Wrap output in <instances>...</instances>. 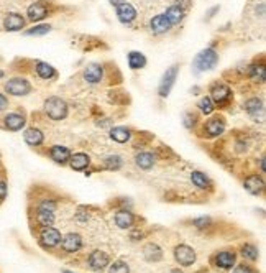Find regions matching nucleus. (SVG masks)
<instances>
[{
	"label": "nucleus",
	"mask_w": 266,
	"mask_h": 273,
	"mask_svg": "<svg viewBox=\"0 0 266 273\" xmlns=\"http://www.w3.org/2000/svg\"><path fill=\"white\" fill-rule=\"evenodd\" d=\"M40 242H41L44 247H56V245L61 242L60 231L55 229L53 226L43 227L41 232H40Z\"/></svg>",
	"instance_id": "obj_7"
},
{
	"label": "nucleus",
	"mask_w": 266,
	"mask_h": 273,
	"mask_svg": "<svg viewBox=\"0 0 266 273\" xmlns=\"http://www.w3.org/2000/svg\"><path fill=\"white\" fill-rule=\"evenodd\" d=\"M146 64V58L140 51H130L128 53V66L130 69H142Z\"/></svg>",
	"instance_id": "obj_25"
},
{
	"label": "nucleus",
	"mask_w": 266,
	"mask_h": 273,
	"mask_svg": "<svg viewBox=\"0 0 266 273\" xmlns=\"http://www.w3.org/2000/svg\"><path fill=\"white\" fill-rule=\"evenodd\" d=\"M115 224L120 229H128L133 224V214L128 211H120L115 214Z\"/></svg>",
	"instance_id": "obj_29"
},
{
	"label": "nucleus",
	"mask_w": 266,
	"mask_h": 273,
	"mask_svg": "<svg viewBox=\"0 0 266 273\" xmlns=\"http://www.w3.org/2000/svg\"><path fill=\"white\" fill-rule=\"evenodd\" d=\"M233 273H253V272H251V268H250V267H246V265H240V267H237L235 270H233Z\"/></svg>",
	"instance_id": "obj_43"
},
{
	"label": "nucleus",
	"mask_w": 266,
	"mask_h": 273,
	"mask_svg": "<svg viewBox=\"0 0 266 273\" xmlns=\"http://www.w3.org/2000/svg\"><path fill=\"white\" fill-rule=\"evenodd\" d=\"M150 28L155 35H163V33H166V31H169L171 23L164 17V13H160V15H156V17H153L151 19Z\"/></svg>",
	"instance_id": "obj_14"
},
{
	"label": "nucleus",
	"mask_w": 266,
	"mask_h": 273,
	"mask_svg": "<svg viewBox=\"0 0 266 273\" xmlns=\"http://www.w3.org/2000/svg\"><path fill=\"white\" fill-rule=\"evenodd\" d=\"M215 263H217L219 268H224V270H230L233 265H235V253L233 252H220L215 257Z\"/></svg>",
	"instance_id": "obj_23"
},
{
	"label": "nucleus",
	"mask_w": 266,
	"mask_h": 273,
	"mask_svg": "<svg viewBox=\"0 0 266 273\" xmlns=\"http://www.w3.org/2000/svg\"><path fill=\"white\" fill-rule=\"evenodd\" d=\"M44 112L49 119L62 120L67 115V104L61 97H49L44 101Z\"/></svg>",
	"instance_id": "obj_2"
},
{
	"label": "nucleus",
	"mask_w": 266,
	"mask_h": 273,
	"mask_svg": "<svg viewBox=\"0 0 266 273\" xmlns=\"http://www.w3.org/2000/svg\"><path fill=\"white\" fill-rule=\"evenodd\" d=\"M194 122H196V115H192V114H186V115H184V125H186L187 128L194 127Z\"/></svg>",
	"instance_id": "obj_40"
},
{
	"label": "nucleus",
	"mask_w": 266,
	"mask_h": 273,
	"mask_svg": "<svg viewBox=\"0 0 266 273\" xmlns=\"http://www.w3.org/2000/svg\"><path fill=\"white\" fill-rule=\"evenodd\" d=\"M117 19H119L122 23H132V21L137 19V10L133 8V5L125 2L117 7Z\"/></svg>",
	"instance_id": "obj_13"
},
{
	"label": "nucleus",
	"mask_w": 266,
	"mask_h": 273,
	"mask_svg": "<svg viewBox=\"0 0 266 273\" xmlns=\"http://www.w3.org/2000/svg\"><path fill=\"white\" fill-rule=\"evenodd\" d=\"M35 71H37V74L40 76L41 79H53L56 76V69L53 68L51 64H48V63L44 61H38L37 63V68H35Z\"/></svg>",
	"instance_id": "obj_26"
},
{
	"label": "nucleus",
	"mask_w": 266,
	"mask_h": 273,
	"mask_svg": "<svg viewBox=\"0 0 266 273\" xmlns=\"http://www.w3.org/2000/svg\"><path fill=\"white\" fill-rule=\"evenodd\" d=\"M3 76H5V71H3V69H0V78H3Z\"/></svg>",
	"instance_id": "obj_50"
},
{
	"label": "nucleus",
	"mask_w": 266,
	"mask_h": 273,
	"mask_svg": "<svg viewBox=\"0 0 266 273\" xmlns=\"http://www.w3.org/2000/svg\"><path fill=\"white\" fill-rule=\"evenodd\" d=\"M242 255L248 258V260H256L258 258V249L253 244H245L242 247Z\"/></svg>",
	"instance_id": "obj_35"
},
{
	"label": "nucleus",
	"mask_w": 266,
	"mask_h": 273,
	"mask_svg": "<svg viewBox=\"0 0 266 273\" xmlns=\"http://www.w3.org/2000/svg\"><path fill=\"white\" fill-rule=\"evenodd\" d=\"M215 12H219V5H217V7H214V8H210V10H209V13H207V19H210V17L214 15Z\"/></svg>",
	"instance_id": "obj_47"
},
{
	"label": "nucleus",
	"mask_w": 266,
	"mask_h": 273,
	"mask_svg": "<svg viewBox=\"0 0 266 273\" xmlns=\"http://www.w3.org/2000/svg\"><path fill=\"white\" fill-rule=\"evenodd\" d=\"M69 165L71 168L76 169V171H82L91 165V158H89V155L85 153H74L73 156L69 158Z\"/></svg>",
	"instance_id": "obj_22"
},
{
	"label": "nucleus",
	"mask_w": 266,
	"mask_h": 273,
	"mask_svg": "<svg viewBox=\"0 0 266 273\" xmlns=\"http://www.w3.org/2000/svg\"><path fill=\"white\" fill-rule=\"evenodd\" d=\"M191 181H192L194 186L201 188V189H207V188L210 186V180L205 176L204 173H201V171H192V174H191Z\"/></svg>",
	"instance_id": "obj_30"
},
{
	"label": "nucleus",
	"mask_w": 266,
	"mask_h": 273,
	"mask_svg": "<svg viewBox=\"0 0 266 273\" xmlns=\"http://www.w3.org/2000/svg\"><path fill=\"white\" fill-rule=\"evenodd\" d=\"M109 2H110L114 7H119V5H122V3H125V2H127V0H109Z\"/></svg>",
	"instance_id": "obj_45"
},
{
	"label": "nucleus",
	"mask_w": 266,
	"mask_h": 273,
	"mask_svg": "<svg viewBox=\"0 0 266 273\" xmlns=\"http://www.w3.org/2000/svg\"><path fill=\"white\" fill-rule=\"evenodd\" d=\"M109 273H130V268H128V265H127L125 262L119 260V262H114V263H112Z\"/></svg>",
	"instance_id": "obj_37"
},
{
	"label": "nucleus",
	"mask_w": 266,
	"mask_h": 273,
	"mask_svg": "<svg viewBox=\"0 0 266 273\" xmlns=\"http://www.w3.org/2000/svg\"><path fill=\"white\" fill-rule=\"evenodd\" d=\"M38 209L40 211H49V212H55V209H56V203L53 199H44L40 203L38 206Z\"/></svg>",
	"instance_id": "obj_38"
},
{
	"label": "nucleus",
	"mask_w": 266,
	"mask_h": 273,
	"mask_svg": "<svg viewBox=\"0 0 266 273\" xmlns=\"http://www.w3.org/2000/svg\"><path fill=\"white\" fill-rule=\"evenodd\" d=\"M243 109H245L246 114L253 119H258V114L263 117V114H265V105L260 97H250V99L243 104Z\"/></svg>",
	"instance_id": "obj_10"
},
{
	"label": "nucleus",
	"mask_w": 266,
	"mask_h": 273,
	"mask_svg": "<svg viewBox=\"0 0 266 273\" xmlns=\"http://www.w3.org/2000/svg\"><path fill=\"white\" fill-rule=\"evenodd\" d=\"M23 140L28 143L30 147H38V145H41V143H43L44 135H43V132L40 130V128L30 127V128H26L25 133H23Z\"/></svg>",
	"instance_id": "obj_19"
},
{
	"label": "nucleus",
	"mask_w": 266,
	"mask_h": 273,
	"mask_svg": "<svg viewBox=\"0 0 266 273\" xmlns=\"http://www.w3.org/2000/svg\"><path fill=\"white\" fill-rule=\"evenodd\" d=\"M178 5L183 8V10H187L189 5H191V0H178Z\"/></svg>",
	"instance_id": "obj_44"
},
{
	"label": "nucleus",
	"mask_w": 266,
	"mask_h": 273,
	"mask_svg": "<svg viewBox=\"0 0 266 273\" xmlns=\"http://www.w3.org/2000/svg\"><path fill=\"white\" fill-rule=\"evenodd\" d=\"M49 30H51V25L43 23V25H38V26H33V28L26 30L25 35L26 37H43V35L49 33Z\"/></svg>",
	"instance_id": "obj_32"
},
{
	"label": "nucleus",
	"mask_w": 266,
	"mask_h": 273,
	"mask_svg": "<svg viewBox=\"0 0 266 273\" xmlns=\"http://www.w3.org/2000/svg\"><path fill=\"white\" fill-rule=\"evenodd\" d=\"M210 99L215 101L219 105H224L232 99V91L227 84H219L215 83L214 86L210 87Z\"/></svg>",
	"instance_id": "obj_6"
},
{
	"label": "nucleus",
	"mask_w": 266,
	"mask_h": 273,
	"mask_svg": "<svg viewBox=\"0 0 266 273\" xmlns=\"http://www.w3.org/2000/svg\"><path fill=\"white\" fill-rule=\"evenodd\" d=\"M135 163L142 169H150L155 165V156L148 153V151H142V153H137V156H135Z\"/></svg>",
	"instance_id": "obj_27"
},
{
	"label": "nucleus",
	"mask_w": 266,
	"mask_h": 273,
	"mask_svg": "<svg viewBox=\"0 0 266 273\" xmlns=\"http://www.w3.org/2000/svg\"><path fill=\"white\" fill-rule=\"evenodd\" d=\"M49 156H51L53 162H56L60 165H64L66 162H69L71 151H69V148H66V147L55 145V147H51V150H49Z\"/></svg>",
	"instance_id": "obj_18"
},
{
	"label": "nucleus",
	"mask_w": 266,
	"mask_h": 273,
	"mask_svg": "<svg viewBox=\"0 0 266 273\" xmlns=\"http://www.w3.org/2000/svg\"><path fill=\"white\" fill-rule=\"evenodd\" d=\"M62 273H73V272H69V270H62Z\"/></svg>",
	"instance_id": "obj_51"
},
{
	"label": "nucleus",
	"mask_w": 266,
	"mask_h": 273,
	"mask_svg": "<svg viewBox=\"0 0 266 273\" xmlns=\"http://www.w3.org/2000/svg\"><path fill=\"white\" fill-rule=\"evenodd\" d=\"M103 163H105V167L109 168V169H119L123 162H122L120 156H117V155H110V156H107L105 162H103Z\"/></svg>",
	"instance_id": "obj_36"
},
{
	"label": "nucleus",
	"mask_w": 266,
	"mask_h": 273,
	"mask_svg": "<svg viewBox=\"0 0 266 273\" xmlns=\"http://www.w3.org/2000/svg\"><path fill=\"white\" fill-rule=\"evenodd\" d=\"M197 107H199V110L202 114L209 115L214 112V101H212L210 97H202V99L197 102Z\"/></svg>",
	"instance_id": "obj_34"
},
{
	"label": "nucleus",
	"mask_w": 266,
	"mask_h": 273,
	"mask_svg": "<svg viewBox=\"0 0 266 273\" xmlns=\"http://www.w3.org/2000/svg\"><path fill=\"white\" fill-rule=\"evenodd\" d=\"M107 265H109V255L105 252H101V250H96V252L91 253V257H89V267L92 268V270L96 272H101L103 270Z\"/></svg>",
	"instance_id": "obj_12"
},
{
	"label": "nucleus",
	"mask_w": 266,
	"mask_h": 273,
	"mask_svg": "<svg viewBox=\"0 0 266 273\" xmlns=\"http://www.w3.org/2000/svg\"><path fill=\"white\" fill-rule=\"evenodd\" d=\"M25 124H26V119L23 114H20V112H12V114L5 115V119H3V127L10 132L21 130V128L25 127Z\"/></svg>",
	"instance_id": "obj_8"
},
{
	"label": "nucleus",
	"mask_w": 266,
	"mask_h": 273,
	"mask_svg": "<svg viewBox=\"0 0 266 273\" xmlns=\"http://www.w3.org/2000/svg\"><path fill=\"white\" fill-rule=\"evenodd\" d=\"M171 273H183V272L179 268H174V270H171Z\"/></svg>",
	"instance_id": "obj_49"
},
{
	"label": "nucleus",
	"mask_w": 266,
	"mask_h": 273,
	"mask_svg": "<svg viewBox=\"0 0 266 273\" xmlns=\"http://www.w3.org/2000/svg\"><path fill=\"white\" fill-rule=\"evenodd\" d=\"M5 92L10 96H26L31 92V84L23 78H12L5 84Z\"/></svg>",
	"instance_id": "obj_4"
},
{
	"label": "nucleus",
	"mask_w": 266,
	"mask_h": 273,
	"mask_svg": "<svg viewBox=\"0 0 266 273\" xmlns=\"http://www.w3.org/2000/svg\"><path fill=\"white\" fill-rule=\"evenodd\" d=\"M143 255L148 262H158L163 258V250L158 247L156 244H146L145 249H143Z\"/></svg>",
	"instance_id": "obj_24"
},
{
	"label": "nucleus",
	"mask_w": 266,
	"mask_h": 273,
	"mask_svg": "<svg viewBox=\"0 0 266 273\" xmlns=\"http://www.w3.org/2000/svg\"><path fill=\"white\" fill-rule=\"evenodd\" d=\"M37 221L41 227H49L53 226L55 222V212H49V211H37Z\"/></svg>",
	"instance_id": "obj_31"
},
{
	"label": "nucleus",
	"mask_w": 266,
	"mask_h": 273,
	"mask_svg": "<svg viewBox=\"0 0 266 273\" xmlns=\"http://www.w3.org/2000/svg\"><path fill=\"white\" fill-rule=\"evenodd\" d=\"M82 76H84V81L87 84H97L103 78V68L101 64H97V63H91V64H87L84 68Z\"/></svg>",
	"instance_id": "obj_9"
},
{
	"label": "nucleus",
	"mask_w": 266,
	"mask_h": 273,
	"mask_svg": "<svg viewBox=\"0 0 266 273\" xmlns=\"http://www.w3.org/2000/svg\"><path fill=\"white\" fill-rule=\"evenodd\" d=\"M243 185H245V189L250 192V194H253V196L261 194V192H263V189H265V181L261 180L260 176H256V174H251V176H248Z\"/></svg>",
	"instance_id": "obj_16"
},
{
	"label": "nucleus",
	"mask_w": 266,
	"mask_h": 273,
	"mask_svg": "<svg viewBox=\"0 0 266 273\" xmlns=\"http://www.w3.org/2000/svg\"><path fill=\"white\" fill-rule=\"evenodd\" d=\"M178 71H179L178 64H173V66H169V68L166 69V73L163 74V78H161L160 87H158V94H160L161 97H168L169 96L171 89H173L174 83H176V78H178Z\"/></svg>",
	"instance_id": "obj_3"
},
{
	"label": "nucleus",
	"mask_w": 266,
	"mask_h": 273,
	"mask_svg": "<svg viewBox=\"0 0 266 273\" xmlns=\"http://www.w3.org/2000/svg\"><path fill=\"white\" fill-rule=\"evenodd\" d=\"M260 167H261V171H265V169H266V165H265V156H261V162H260Z\"/></svg>",
	"instance_id": "obj_48"
},
{
	"label": "nucleus",
	"mask_w": 266,
	"mask_h": 273,
	"mask_svg": "<svg viewBox=\"0 0 266 273\" xmlns=\"http://www.w3.org/2000/svg\"><path fill=\"white\" fill-rule=\"evenodd\" d=\"M219 63V55L215 53L214 48H205L202 50L199 55L194 58L192 61V68L196 73H201V71H209L214 69Z\"/></svg>",
	"instance_id": "obj_1"
},
{
	"label": "nucleus",
	"mask_w": 266,
	"mask_h": 273,
	"mask_svg": "<svg viewBox=\"0 0 266 273\" xmlns=\"http://www.w3.org/2000/svg\"><path fill=\"white\" fill-rule=\"evenodd\" d=\"M7 196V183L0 180V201H3Z\"/></svg>",
	"instance_id": "obj_41"
},
{
	"label": "nucleus",
	"mask_w": 266,
	"mask_h": 273,
	"mask_svg": "<svg viewBox=\"0 0 266 273\" xmlns=\"http://www.w3.org/2000/svg\"><path fill=\"white\" fill-rule=\"evenodd\" d=\"M8 107V97H5L3 94H0V112L5 110Z\"/></svg>",
	"instance_id": "obj_42"
},
{
	"label": "nucleus",
	"mask_w": 266,
	"mask_h": 273,
	"mask_svg": "<svg viewBox=\"0 0 266 273\" xmlns=\"http://www.w3.org/2000/svg\"><path fill=\"white\" fill-rule=\"evenodd\" d=\"M61 247L66 250V252H78V250L82 247V239H81L79 234H74V232H71V234L64 235L61 239Z\"/></svg>",
	"instance_id": "obj_11"
},
{
	"label": "nucleus",
	"mask_w": 266,
	"mask_h": 273,
	"mask_svg": "<svg viewBox=\"0 0 266 273\" xmlns=\"http://www.w3.org/2000/svg\"><path fill=\"white\" fill-rule=\"evenodd\" d=\"M224 128H225V122L220 117H214L205 122V133L209 137H219L224 132Z\"/></svg>",
	"instance_id": "obj_20"
},
{
	"label": "nucleus",
	"mask_w": 266,
	"mask_h": 273,
	"mask_svg": "<svg viewBox=\"0 0 266 273\" xmlns=\"http://www.w3.org/2000/svg\"><path fill=\"white\" fill-rule=\"evenodd\" d=\"M25 26V19L20 15V13H8L3 20V28L7 31H19L23 30Z\"/></svg>",
	"instance_id": "obj_15"
},
{
	"label": "nucleus",
	"mask_w": 266,
	"mask_h": 273,
	"mask_svg": "<svg viewBox=\"0 0 266 273\" xmlns=\"http://www.w3.org/2000/svg\"><path fill=\"white\" fill-rule=\"evenodd\" d=\"M174 258H176V262L179 263V265H183V267H189V265H192L194 262H196V252L189 247V245H178V247L174 249Z\"/></svg>",
	"instance_id": "obj_5"
},
{
	"label": "nucleus",
	"mask_w": 266,
	"mask_h": 273,
	"mask_svg": "<svg viewBox=\"0 0 266 273\" xmlns=\"http://www.w3.org/2000/svg\"><path fill=\"white\" fill-rule=\"evenodd\" d=\"M209 224H210V217H207V216H202L199 219H194V226H196L197 229H205Z\"/></svg>",
	"instance_id": "obj_39"
},
{
	"label": "nucleus",
	"mask_w": 266,
	"mask_h": 273,
	"mask_svg": "<svg viewBox=\"0 0 266 273\" xmlns=\"http://www.w3.org/2000/svg\"><path fill=\"white\" fill-rule=\"evenodd\" d=\"M46 13H48V8L41 2L31 3V5L28 7V10H26V15H28V20L30 21H40V20H43L44 17H46Z\"/></svg>",
	"instance_id": "obj_17"
},
{
	"label": "nucleus",
	"mask_w": 266,
	"mask_h": 273,
	"mask_svg": "<svg viewBox=\"0 0 266 273\" xmlns=\"http://www.w3.org/2000/svg\"><path fill=\"white\" fill-rule=\"evenodd\" d=\"M110 138L114 142L125 143V142H128L130 138H132V132H130L127 127H114L110 130Z\"/></svg>",
	"instance_id": "obj_28"
},
{
	"label": "nucleus",
	"mask_w": 266,
	"mask_h": 273,
	"mask_svg": "<svg viewBox=\"0 0 266 273\" xmlns=\"http://www.w3.org/2000/svg\"><path fill=\"white\" fill-rule=\"evenodd\" d=\"M184 13H186V10H183V8L178 5V3H174V5H171L168 10L164 12V17L168 19L171 26H173V25L181 23L183 19H184Z\"/></svg>",
	"instance_id": "obj_21"
},
{
	"label": "nucleus",
	"mask_w": 266,
	"mask_h": 273,
	"mask_svg": "<svg viewBox=\"0 0 266 273\" xmlns=\"http://www.w3.org/2000/svg\"><path fill=\"white\" fill-rule=\"evenodd\" d=\"M250 76L255 79V81L265 83V64H263V63L251 66V68H250Z\"/></svg>",
	"instance_id": "obj_33"
},
{
	"label": "nucleus",
	"mask_w": 266,
	"mask_h": 273,
	"mask_svg": "<svg viewBox=\"0 0 266 273\" xmlns=\"http://www.w3.org/2000/svg\"><path fill=\"white\" fill-rule=\"evenodd\" d=\"M258 12H260V15H261V17L265 15V3H260V8L256 7V13H258Z\"/></svg>",
	"instance_id": "obj_46"
}]
</instances>
